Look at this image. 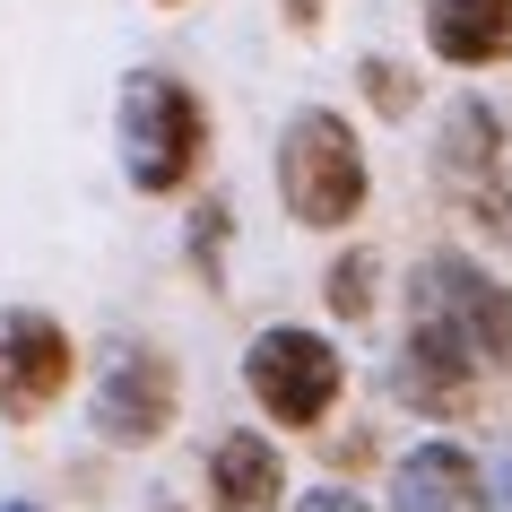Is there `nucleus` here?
<instances>
[{"instance_id":"1","label":"nucleus","mask_w":512,"mask_h":512,"mask_svg":"<svg viewBox=\"0 0 512 512\" xmlns=\"http://www.w3.org/2000/svg\"><path fill=\"white\" fill-rule=\"evenodd\" d=\"M113 148H122V183L139 200H174L209 165V105L174 70H131L113 96Z\"/></svg>"},{"instance_id":"2","label":"nucleus","mask_w":512,"mask_h":512,"mask_svg":"<svg viewBox=\"0 0 512 512\" xmlns=\"http://www.w3.org/2000/svg\"><path fill=\"white\" fill-rule=\"evenodd\" d=\"M278 200L313 235H339V226L365 217L374 165H365V139H356L348 113H330V105L287 113V131H278Z\"/></svg>"},{"instance_id":"3","label":"nucleus","mask_w":512,"mask_h":512,"mask_svg":"<svg viewBox=\"0 0 512 512\" xmlns=\"http://www.w3.org/2000/svg\"><path fill=\"white\" fill-rule=\"evenodd\" d=\"M243 391H252V408L270 426L313 434L348 400V356H339V339H322L304 322H270V330H252V348H243Z\"/></svg>"},{"instance_id":"4","label":"nucleus","mask_w":512,"mask_h":512,"mask_svg":"<svg viewBox=\"0 0 512 512\" xmlns=\"http://www.w3.org/2000/svg\"><path fill=\"white\" fill-rule=\"evenodd\" d=\"M79 382V339L44 304H9L0 313V426H35L53 417Z\"/></svg>"},{"instance_id":"5","label":"nucleus","mask_w":512,"mask_h":512,"mask_svg":"<svg viewBox=\"0 0 512 512\" xmlns=\"http://www.w3.org/2000/svg\"><path fill=\"white\" fill-rule=\"evenodd\" d=\"M87 417H96V434H105L113 452H148V443H165L174 417H183V365H174L165 348H148V339L113 348L105 374H96Z\"/></svg>"},{"instance_id":"6","label":"nucleus","mask_w":512,"mask_h":512,"mask_svg":"<svg viewBox=\"0 0 512 512\" xmlns=\"http://www.w3.org/2000/svg\"><path fill=\"white\" fill-rule=\"evenodd\" d=\"M417 313H434L478 365H512V287H495L469 252H426L417 261Z\"/></svg>"},{"instance_id":"7","label":"nucleus","mask_w":512,"mask_h":512,"mask_svg":"<svg viewBox=\"0 0 512 512\" xmlns=\"http://www.w3.org/2000/svg\"><path fill=\"white\" fill-rule=\"evenodd\" d=\"M478 374H486V365L460 348L434 313H408V348H400V400L408 408H426V417H460V408L478 400Z\"/></svg>"},{"instance_id":"8","label":"nucleus","mask_w":512,"mask_h":512,"mask_svg":"<svg viewBox=\"0 0 512 512\" xmlns=\"http://www.w3.org/2000/svg\"><path fill=\"white\" fill-rule=\"evenodd\" d=\"M391 512H486V469L452 434H426L391 469Z\"/></svg>"},{"instance_id":"9","label":"nucleus","mask_w":512,"mask_h":512,"mask_svg":"<svg viewBox=\"0 0 512 512\" xmlns=\"http://www.w3.org/2000/svg\"><path fill=\"white\" fill-rule=\"evenodd\" d=\"M426 53L443 70H495L512 61V0H426Z\"/></svg>"},{"instance_id":"10","label":"nucleus","mask_w":512,"mask_h":512,"mask_svg":"<svg viewBox=\"0 0 512 512\" xmlns=\"http://www.w3.org/2000/svg\"><path fill=\"white\" fill-rule=\"evenodd\" d=\"M209 504L217 512H278L287 504V460H278L270 434L235 426L209 443Z\"/></svg>"},{"instance_id":"11","label":"nucleus","mask_w":512,"mask_h":512,"mask_svg":"<svg viewBox=\"0 0 512 512\" xmlns=\"http://www.w3.org/2000/svg\"><path fill=\"white\" fill-rule=\"evenodd\" d=\"M495 148H504V122H495V105H478V96H460L452 113H443V148H434V174L460 191L495 183Z\"/></svg>"},{"instance_id":"12","label":"nucleus","mask_w":512,"mask_h":512,"mask_svg":"<svg viewBox=\"0 0 512 512\" xmlns=\"http://www.w3.org/2000/svg\"><path fill=\"white\" fill-rule=\"evenodd\" d=\"M322 304L339 313V322H374V304H382V261H374V243H348V252L322 270Z\"/></svg>"},{"instance_id":"13","label":"nucleus","mask_w":512,"mask_h":512,"mask_svg":"<svg viewBox=\"0 0 512 512\" xmlns=\"http://www.w3.org/2000/svg\"><path fill=\"white\" fill-rule=\"evenodd\" d=\"M356 96H365L382 122H408V113H417V70H408L400 53H365L356 61Z\"/></svg>"},{"instance_id":"14","label":"nucleus","mask_w":512,"mask_h":512,"mask_svg":"<svg viewBox=\"0 0 512 512\" xmlns=\"http://www.w3.org/2000/svg\"><path fill=\"white\" fill-rule=\"evenodd\" d=\"M226 226H235V209L226 200H200V217H191V270L217 287V252H226Z\"/></svg>"},{"instance_id":"15","label":"nucleus","mask_w":512,"mask_h":512,"mask_svg":"<svg viewBox=\"0 0 512 512\" xmlns=\"http://www.w3.org/2000/svg\"><path fill=\"white\" fill-rule=\"evenodd\" d=\"M478 469H486V512H512V434H495V452Z\"/></svg>"},{"instance_id":"16","label":"nucleus","mask_w":512,"mask_h":512,"mask_svg":"<svg viewBox=\"0 0 512 512\" xmlns=\"http://www.w3.org/2000/svg\"><path fill=\"white\" fill-rule=\"evenodd\" d=\"M296 512H374V504L348 495V486H313V495H296Z\"/></svg>"},{"instance_id":"17","label":"nucleus","mask_w":512,"mask_h":512,"mask_svg":"<svg viewBox=\"0 0 512 512\" xmlns=\"http://www.w3.org/2000/svg\"><path fill=\"white\" fill-rule=\"evenodd\" d=\"M278 9H287V27H296V35H313L330 18V0H278Z\"/></svg>"},{"instance_id":"18","label":"nucleus","mask_w":512,"mask_h":512,"mask_svg":"<svg viewBox=\"0 0 512 512\" xmlns=\"http://www.w3.org/2000/svg\"><path fill=\"white\" fill-rule=\"evenodd\" d=\"M0 512H44V504H27V495H18V504H0Z\"/></svg>"},{"instance_id":"19","label":"nucleus","mask_w":512,"mask_h":512,"mask_svg":"<svg viewBox=\"0 0 512 512\" xmlns=\"http://www.w3.org/2000/svg\"><path fill=\"white\" fill-rule=\"evenodd\" d=\"M157 9H183V0H157Z\"/></svg>"},{"instance_id":"20","label":"nucleus","mask_w":512,"mask_h":512,"mask_svg":"<svg viewBox=\"0 0 512 512\" xmlns=\"http://www.w3.org/2000/svg\"><path fill=\"white\" fill-rule=\"evenodd\" d=\"M504 226H512V200H504Z\"/></svg>"}]
</instances>
